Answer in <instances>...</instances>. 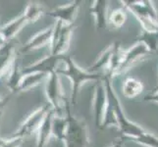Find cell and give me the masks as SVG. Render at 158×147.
I'll return each instance as SVG.
<instances>
[{
  "mask_svg": "<svg viewBox=\"0 0 158 147\" xmlns=\"http://www.w3.org/2000/svg\"><path fill=\"white\" fill-rule=\"evenodd\" d=\"M55 111L52 108L47 112L44 120L42 121L40 129H37V139L35 147H45L52 133V121Z\"/></svg>",
  "mask_w": 158,
  "mask_h": 147,
  "instance_id": "4fadbf2b",
  "label": "cell"
},
{
  "mask_svg": "<svg viewBox=\"0 0 158 147\" xmlns=\"http://www.w3.org/2000/svg\"><path fill=\"white\" fill-rule=\"evenodd\" d=\"M0 37H2V35H1V31H0Z\"/></svg>",
  "mask_w": 158,
  "mask_h": 147,
  "instance_id": "4dcf8cb0",
  "label": "cell"
},
{
  "mask_svg": "<svg viewBox=\"0 0 158 147\" xmlns=\"http://www.w3.org/2000/svg\"><path fill=\"white\" fill-rule=\"evenodd\" d=\"M16 57L17 54L15 52L14 45L11 42H7L0 49V80L10 71Z\"/></svg>",
  "mask_w": 158,
  "mask_h": 147,
  "instance_id": "9a60e30c",
  "label": "cell"
},
{
  "mask_svg": "<svg viewBox=\"0 0 158 147\" xmlns=\"http://www.w3.org/2000/svg\"><path fill=\"white\" fill-rule=\"evenodd\" d=\"M45 94L47 97V100L51 108L53 109L57 116H62L63 114V109L62 108V102L63 100V95L61 91V85H60L59 81V76L56 72L51 73L47 77L46 83H45Z\"/></svg>",
  "mask_w": 158,
  "mask_h": 147,
  "instance_id": "5b68a950",
  "label": "cell"
},
{
  "mask_svg": "<svg viewBox=\"0 0 158 147\" xmlns=\"http://www.w3.org/2000/svg\"><path fill=\"white\" fill-rule=\"evenodd\" d=\"M72 32H73V25L72 26L64 25L56 43L52 47H50L51 55L54 56L66 55V52L68 51V49L70 47V42H71V39H72Z\"/></svg>",
  "mask_w": 158,
  "mask_h": 147,
  "instance_id": "7c38bea8",
  "label": "cell"
},
{
  "mask_svg": "<svg viewBox=\"0 0 158 147\" xmlns=\"http://www.w3.org/2000/svg\"><path fill=\"white\" fill-rule=\"evenodd\" d=\"M6 43H7V42L4 40L3 37H0V49H1L5 44H6Z\"/></svg>",
  "mask_w": 158,
  "mask_h": 147,
  "instance_id": "f1b7e54d",
  "label": "cell"
},
{
  "mask_svg": "<svg viewBox=\"0 0 158 147\" xmlns=\"http://www.w3.org/2000/svg\"><path fill=\"white\" fill-rule=\"evenodd\" d=\"M144 101H151V102H156L158 103V90L153 91L152 93H149L148 95H145L143 98Z\"/></svg>",
  "mask_w": 158,
  "mask_h": 147,
  "instance_id": "4316f807",
  "label": "cell"
},
{
  "mask_svg": "<svg viewBox=\"0 0 158 147\" xmlns=\"http://www.w3.org/2000/svg\"><path fill=\"white\" fill-rule=\"evenodd\" d=\"M132 141H135V142H138L148 147H158V137L148 132H145L137 138L132 139Z\"/></svg>",
  "mask_w": 158,
  "mask_h": 147,
  "instance_id": "484cf974",
  "label": "cell"
},
{
  "mask_svg": "<svg viewBox=\"0 0 158 147\" xmlns=\"http://www.w3.org/2000/svg\"><path fill=\"white\" fill-rule=\"evenodd\" d=\"M107 92L104 81H96L94 92V100H92V113H94V124L98 129H100L102 126L107 108Z\"/></svg>",
  "mask_w": 158,
  "mask_h": 147,
  "instance_id": "52a82bcc",
  "label": "cell"
},
{
  "mask_svg": "<svg viewBox=\"0 0 158 147\" xmlns=\"http://www.w3.org/2000/svg\"><path fill=\"white\" fill-rule=\"evenodd\" d=\"M51 106L49 104H45L39 108L35 112H32L31 115L27 118L24 123L21 125L19 129L16 132L12 137V138H25L31 133L40 129L42 121L44 120L47 112L50 110Z\"/></svg>",
  "mask_w": 158,
  "mask_h": 147,
  "instance_id": "8992f818",
  "label": "cell"
},
{
  "mask_svg": "<svg viewBox=\"0 0 158 147\" xmlns=\"http://www.w3.org/2000/svg\"><path fill=\"white\" fill-rule=\"evenodd\" d=\"M148 53H150L148 48L144 44H143V43H139V42H138L137 44L132 46L131 48H129L128 50L124 51L122 64H121V66H120L118 75L124 73L126 70L132 67L134 64L140 61L141 58H143L145 55H148Z\"/></svg>",
  "mask_w": 158,
  "mask_h": 147,
  "instance_id": "30bf717a",
  "label": "cell"
},
{
  "mask_svg": "<svg viewBox=\"0 0 158 147\" xmlns=\"http://www.w3.org/2000/svg\"><path fill=\"white\" fill-rule=\"evenodd\" d=\"M67 118L66 116H55L53 117L52 121V133L55 135L56 138L60 141L64 142L65 134H66L67 130Z\"/></svg>",
  "mask_w": 158,
  "mask_h": 147,
  "instance_id": "603a6c76",
  "label": "cell"
},
{
  "mask_svg": "<svg viewBox=\"0 0 158 147\" xmlns=\"http://www.w3.org/2000/svg\"><path fill=\"white\" fill-rule=\"evenodd\" d=\"M80 1H73L66 5L58 6L54 8L49 12H45L46 15L56 19V21L62 22L66 26H72L75 22V19L78 15V11L80 8Z\"/></svg>",
  "mask_w": 158,
  "mask_h": 147,
  "instance_id": "9c48e42d",
  "label": "cell"
},
{
  "mask_svg": "<svg viewBox=\"0 0 158 147\" xmlns=\"http://www.w3.org/2000/svg\"><path fill=\"white\" fill-rule=\"evenodd\" d=\"M156 90H158V85H157V88H156L154 89V91H156Z\"/></svg>",
  "mask_w": 158,
  "mask_h": 147,
  "instance_id": "f546056e",
  "label": "cell"
},
{
  "mask_svg": "<svg viewBox=\"0 0 158 147\" xmlns=\"http://www.w3.org/2000/svg\"><path fill=\"white\" fill-rule=\"evenodd\" d=\"M112 46H113V51H112V55L110 59V63H109V67L105 74L111 79L113 76L118 75L120 66H121V64H122L123 55H124V51H122L121 45H120L119 41L113 42Z\"/></svg>",
  "mask_w": 158,
  "mask_h": 147,
  "instance_id": "ac0fdd59",
  "label": "cell"
},
{
  "mask_svg": "<svg viewBox=\"0 0 158 147\" xmlns=\"http://www.w3.org/2000/svg\"><path fill=\"white\" fill-rule=\"evenodd\" d=\"M135 41L144 44L150 52H155L158 49V31H149L143 30L141 35L135 39Z\"/></svg>",
  "mask_w": 158,
  "mask_h": 147,
  "instance_id": "7402d4cb",
  "label": "cell"
},
{
  "mask_svg": "<svg viewBox=\"0 0 158 147\" xmlns=\"http://www.w3.org/2000/svg\"><path fill=\"white\" fill-rule=\"evenodd\" d=\"M65 112L68 122L66 134H65V147H89V128L84 120H79L71 112V106L65 101Z\"/></svg>",
  "mask_w": 158,
  "mask_h": 147,
  "instance_id": "3957f363",
  "label": "cell"
},
{
  "mask_svg": "<svg viewBox=\"0 0 158 147\" xmlns=\"http://www.w3.org/2000/svg\"><path fill=\"white\" fill-rule=\"evenodd\" d=\"M26 24H28V21H27L24 14H21L19 17L15 18L10 23L3 26L0 31H1V35L4 40L9 42L11 39H14Z\"/></svg>",
  "mask_w": 158,
  "mask_h": 147,
  "instance_id": "2e32d148",
  "label": "cell"
},
{
  "mask_svg": "<svg viewBox=\"0 0 158 147\" xmlns=\"http://www.w3.org/2000/svg\"><path fill=\"white\" fill-rule=\"evenodd\" d=\"M112 51H113V46L111 44V45H109L105 49V50L100 54L96 61L88 69L89 72V73H98L99 74V72L101 70H104V69L107 70L108 67H109V63H110Z\"/></svg>",
  "mask_w": 158,
  "mask_h": 147,
  "instance_id": "d6986e66",
  "label": "cell"
},
{
  "mask_svg": "<svg viewBox=\"0 0 158 147\" xmlns=\"http://www.w3.org/2000/svg\"><path fill=\"white\" fill-rule=\"evenodd\" d=\"M52 35H53V27L43 30L42 31L36 34L34 37H31L23 47L20 48V53H27L31 50H35V49L41 48L47 44H50Z\"/></svg>",
  "mask_w": 158,
  "mask_h": 147,
  "instance_id": "8fae6325",
  "label": "cell"
},
{
  "mask_svg": "<svg viewBox=\"0 0 158 147\" xmlns=\"http://www.w3.org/2000/svg\"><path fill=\"white\" fill-rule=\"evenodd\" d=\"M65 63V69L58 70V75H64L65 77H67L71 83H72V94H71V99H72V104H77V99L80 89L85 83L86 81H99L103 80L104 79V75H101L98 73H89L88 70H83L80 68L77 64L74 62L72 57L66 55L64 58Z\"/></svg>",
  "mask_w": 158,
  "mask_h": 147,
  "instance_id": "7a4b0ae2",
  "label": "cell"
},
{
  "mask_svg": "<svg viewBox=\"0 0 158 147\" xmlns=\"http://www.w3.org/2000/svg\"><path fill=\"white\" fill-rule=\"evenodd\" d=\"M20 68V63L18 61V58L16 57L14 60V62L12 64V67H11L9 71V76H8V80H7V88L11 90L12 93L15 92H19V88L21 85V81L23 80V72Z\"/></svg>",
  "mask_w": 158,
  "mask_h": 147,
  "instance_id": "e0dca14e",
  "label": "cell"
},
{
  "mask_svg": "<svg viewBox=\"0 0 158 147\" xmlns=\"http://www.w3.org/2000/svg\"><path fill=\"white\" fill-rule=\"evenodd\" d=\"M66 55L62 56H54V55H48L44 58L40 59V61L36 63L31 65V66L27 67L22 70L23 75L28 74H35V73H42L49 76L53 72H57L58 71V64L60 61H64V58Z\"/></svg>",
  "mask_w": 158,
  "mask_h": 147,
  "instance_id": "ba28073f",
  "label": "cell"
},
{
  "mask_svg": "<svg viewBox=\"0 0 158 147\" xmlns=\"http://www.w3.org/2000/svg\"><path fill=\"white\" fill-rule=\"evenodd\" d=\"M127 21V15L124 12V10L122 9H117L114 10L111 13L110 17H109V22L110 24L115 27L116 29H119L125 25Z\"/></svg>",
  "mask_w": 158,
  "mask_h": 147,
  "instance_id": "d4e9b609",
  "label": "cell"
},
{
  "mask_svg": "<svg viewBox=\"0 0 158 147\" xmlns=\"http://www.w3.org/2000/svg\"><path fill=\"white\" fill-rule=\"evenodd\" d=\"M107 9L108 2L105 0L94 1L89 7V13L94 16L95 26L98 30L106 29L107 27Z\"/></svg>",
  "mask_w": 158,
  "mask_h": 147,
  "instance_id": "5bb4252c",
  "label": "cell"
},
{
  "mask_svg": "<svg viewBox=\"0 0 158 147\" xmlns=\"http://www.w3.org/2000/svg\"><path fill=\"white\" fill-rule=\"evenodd\" d=\"M43 13H44V9H43V7L40 4L31 2L26 7L23 14L25 15L28 23H35L41 17V15Z\"/></svg>",
  "mask_w": 158,
  "mask_h": 147,
  "instance_id": "cb8c5ba5",
  "label": "cell"
},
{
  "mask_svg": "<svg viewBox=\"0 0 158 147\" xmlns=\"http://www.w3.org/2000/svg\"><path fill=\"white\" fill-rule=\"evenodd\" d=\"M143 90V84L137 79L128 78L123 84V94L127 98H135L139 96Z\"/></svg>",
  "mask_w": 158,
  "mask_h": 147,
  "instance_id": "ffe728a7",
  "label": "cell"
},
{
  "mask_svg": "<svg viewBox=\"0 0 158 147\" xmlns=\"http://www.w3.org/2000/svg\"><path fill=\"white\" fill-rule=\"evenodd\" d=\"M111 78L104 75L105 88L107 92V108L105 111L104 119H103L102 128H107L109 126H117L119 129L120 134L123 137L132 140L134 138L139 137V135L144 133L146 130L143 129L139 125L131 122L126 117L124 110L121 106L120 100L114 91L113 85L111 83Z\"/></svg>",
  "mask_w": 158,
  "mask_h": 147,
  "instance_id": "6da1fadb",
  "label": "cell"
},
{
  "mask_svg": "<svg viewBox=\"0 0 158 147\" xmlns=\"http://www.w3.org/2000/svg\"><path fill=\"white\" fill-rule=\"evenodd\" d=\"M121 144H122V140H119V141H116V142H114L111 147H121Z\"/></svg>",
  "mask_w": 158,
  "mask_h": 147,
  "instance_id": "83f0119b",
  "label": "cell"
},
{
  "mask_svg": "<svg viewBox=\"0 0 158 147\" xmlns=\"http://www.w3.org/2000/svg\"><path fill=\"white\" fill-rule=\"evenodd\" d=\"M121 3H123L125 8L130 10L135 15V17L140 23L143 30L149 31H158V16L152 1L123 0Z\"/></svg>",
  "mask_w": 158,
  "mask_h": 147,
  "instance_id": "277c9868",
  "label": "cell"
},
{
  "mask_svg": "<svg viewBox=\"0 0 158 147\" xmlns=\"http://www.w3.org/2000/svg\"><path fill=\"white\" fill-rule=\"evenodd\" d=\"M47 77H48V75L42 74V73L24 75L23 80L21 81L19 92H24L27 90H30L31 88H35V86H36L37 84H40L41 81Z\"/></svg>",
  "mask_w": 158,
  "mask_h": 147,
  "instance_id": "44dd1931",
  "label": "cell"
}]
</instances>
